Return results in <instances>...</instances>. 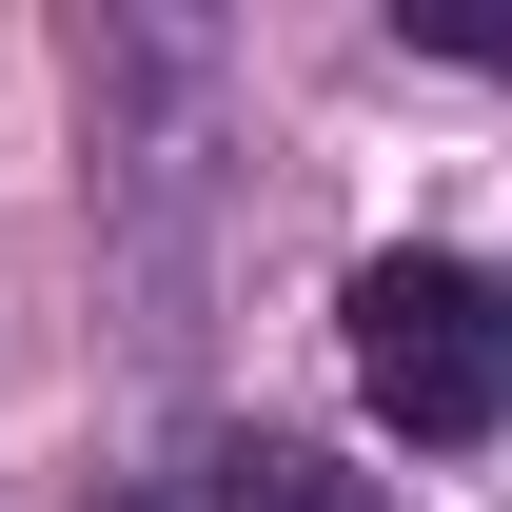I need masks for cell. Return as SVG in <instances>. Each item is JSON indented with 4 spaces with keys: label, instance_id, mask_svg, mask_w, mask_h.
Masks as SVG:
<instances>
[{
    "label": "cell",
    "instance_id": "1",
    "mask_svg": "<svg viewBox=\"0 0 512 512\" xmlns=\"http://www.w3.org/2000/svg\"><path fill=\"white\" fill-rule=\"evenodd\" d=\"M355 394H375V434H414V453L512 434V276L493 256H375V276H355Z\"/></svg>",
    "mask_w": 512,
    "mask_h": 512
},
{
    "label": "cell",
    "instance_id": "2",
    "mask_svg": "<svg viewBox=\"0 0 512 512\" xmlns=\"http://www.w3.org/2000/svg\"><path fill=\"white\" fill-rule=\"evenodd\" d=\"M197 512H394V493L335 473L316 434H217V453H197Z\"/></svg>",
    "mask_w": 512,
    "mask_h": 512
},
{
    "label": "cell",
    "instance_id": "3",
    "mask_svg": "<svg viewBox=\"0 0 512 512\" xmlns=\"http://www.w3.org/2000/svg\"><path fill=\"white\" fill-rule=\"evenodd\" d=\"M394 40H414V60H473V79H512V0H394Z\"/></svg>",
    "mask_w": 512,
    "mask_h": 512
}]
</instances>
